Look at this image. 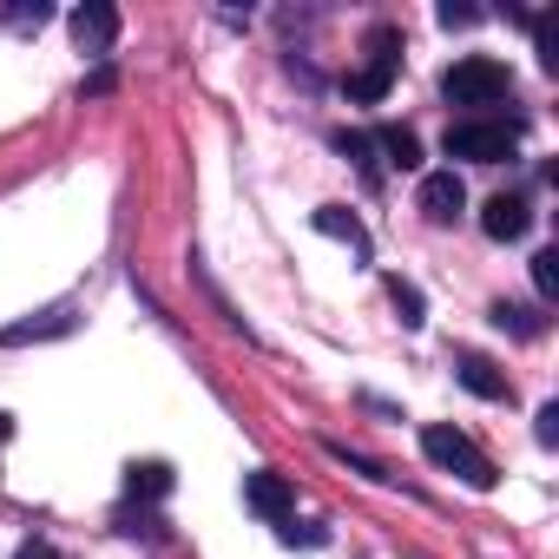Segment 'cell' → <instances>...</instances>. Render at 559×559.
Returning <instances> with one entry per match:
<instances>
[{
    "mask_svg": "<svg viewBox=\"0 0 559 559\" xmlns=\"http://www.w3.org/2000/svg\"><path fill=\"white\" fill-rule=\"evenodd\" d=\"M513 93V73L500 67V60H487V53H467V60H454L448 73H441V99L448 106H500Z\"/></svg>",
    "mask_w": 559,
    "mask_h": 559,
    "instance_id": "1",
    "label": "cell"
},
{
    "mask_svg": "<svg viewBox=\"0 0 559 559\" xmlns=\"http://www.w3.org/2000/svg\"><path fill=\"white\" fill-rule=\"evenodd\" d=\"M421 454H428L435 467L461 474V480H467V487H480V493L500 480V474H493V461H487V454H480L461 428H448V421H428V428H421Z\"/></svg>",
    "mask_w": 559,
    "mask_h": 559,
    "instance_id": "2",
    "label": "cell"
},
{
    "mask_svg": "<svg viewBox=\"0 0 559 559\" xmlns=\"http://www.w3.org/2000/svg\"><path fill=\"white\" fill-rule=\"evenodd\" d=\"M520 119H461V126H448V158H467V165H500V158H513V145H520Z\"/></svg>",
    "mask_w": 559,
    "mask_h": 559,
    "instance_id": "3",
    "label": "cell"
},
{
    "mask_svg": "<svg viewBox=\"0 0 559 559\" xmlns=\"http://www.w3.org/2000/svg\"><path fill=\"white\" fill-rule=\"evenodd\" d=\"M395 73H402V34H395V27H376V34H369V60H362V73H349V99H356V106L389 99Z\"/></svg>",
    "mask_w": 559,
    "mask_h": 559,
    "instance_id": "4",
    "label": "cell"
},
{
    "mask_svg": "<svg viewBox=\"0 0 559 559\" xmlns=\"http://www.w3.org/2000/svg\"><path fill=\"white\" fill-rule=\"evenodd\" d=\"M243 500H250V513H263V520H290V507H297V487H290L284 474L257 467V474H243Z\"/></svg>",
    "mask_w": 559,
    "mask_h": 559,
    "instance_id": "5",
    "label": "cell"
},
{
    "mask_svg": "<svg viewBox=\"0 0 559 559\" xmlns=\"http://www.w3.org/2000/svg\"><path fill=\"white\" fill-rule=\"evenodd\" d=\"M461 211H467V185L454 171H428L421 178V217L428 224H454Z\"/></svg>",
    "mask_w": 559,
    "mask_h": 559,
    "instance_id": "6",
    "label": "cell"
},
{
    "mask_svg": "<svg viewBox=\"0 0 559 559\" xmlns=\"http://www.w3.org/2000/svg\"><path fill=\"white\" fill-rule=\"evenodd\" d=\"M480 230L493 237V243H520L526 230H533V211H526V198H487V211H480Z\"/></svg>",
    "mask_w": 559,
    "mask_h": 559,
    "instance_id": "7",
    "label": "cell"
},
{
    "mask_svg": "<svg viewBox=\"0 0 559 559\" xmlns=\"http://www.w3.org/2000/svg\"><path fill=\"white\" fill-rule=\"evenodd\" d=\"M73 40H80L86 53H112V40H119V8H106V0H86V8L73 14Z\"/></svg>",
    "mask_w": 559,
    "mask_h": 559,
    "instance_id": "8",
    "label": "cell"
},
{
    "mask_svg": "<svg viewBox=\"0 0 559 559\" xmlns=\"http://www.w3.org/2000/svg\"><path fill=\"white\" fill-rule=\"evenodd\" d=\"M454 376H461V389H467V395H480V402H507V395H513V389H507V376H500L487 356H461V362H454Z\"/></svg>",
    "mask_w": 559,
    "mask_h": 559,
    "instance_id": "9",
    "label": "cell"
},
{
    "mask_svg": "<svg viewBox=\"0 0 559 559\" xmlns=\"http://www.w3.org/2000/svg\"><path fill=\"white\" fill-rule=\"evenodd\" d=\"M73 330V310H47L34 323H14V330H0V349H21V343H47V336H67Z\"/></svg>",
    "mask_w": 559,
    "mask_h": 559,
    "instance_id": "10",
    "label": "cell"
},
{
    "mask_svg": "<svg viewBox=\"0 0 559 559\" xmlns=\"http://www.w3.org/2000/svg\"><path fill=\"white\" fill-rule=\"evenodd\" d=\"M376 152H382L395 171H415V165H421V139H415L408 126H382V132H376Z\"/></svg>",
    "mask_w": 559,
    "mask_h": 559,
    "instance_id": "11",
    "label": "cell"
},
{
    "mask_svg": "<svg viewBox=\"0 0 559 559\" xmlns=\"http://www.w3.org/2000/svg\"><path fill=\"white\" fill-rule=\"evenodd\" d=\"M310 224H317V230H323V237H343V243H349V250H356V257H369V230H362V224H356V217H349V211H343V204H323V211H317V217H310Z\"/></svg>",
    "mask_w": 559,
    "mask_h": 559,
    "instance_id": "12",
    "label": "cell"
},
{
    "mask_svg": "<svg viewBox=\"0 0 559 559\" xmlns=\"http://www.w3.org/2000/svg\"><path fill=\"white\" fill-rule=\"evenodd\" d=\"M126 493L132 500H165L171 493V467L165 461H132L126 467Z\"/></svg>",
    "mask_w": 559,
    "mask_h": 559,
    "instance_id": "13",
    "label": "cell"
},
{
    "mask_svg": "<svg viewBox=\"0 0 559 559\" xmlns=\"http://www.w3.org/2000/svg\"><path fill=\"white\" fill-rule=\"evenodd\" d=\"M336 152L362 165V178H376V139L369 132H336Z\"/></svg>",
    "mask_w": 559,
    "mask_h": 559,
    "instance_id": "14",
    "label": "cell"
},
{
    "mask_svg": "<svg viewBox=\"0 0 559 559\" xmlns=\"http://www.w3.org/2000/svg\"><path fill=\"white\" fill-rule=\"evenodd\" d=\"M493 330H513V336H539V317L533 310H520V304H493Z\"/></svg>",
    "mask_w": 559,
    "mask_h": 559,
    "instance_id": "15",
    "label": "cell"
},
{
    "mask_svg": "<svg viewBox=\"0 0 559 559\" xmlns=\"http://www.w3.org/2000/svg\"><path fill=\"white\" fill-rule=\"evenodd\" d=\"M389 297H395V310H402V323H408V330H421V323H428V317H421V290H415V284H402V276H395Z\"/></svg>",
    "mask_w": 559,
    "mask_h": 559,
    "instance_id": "16",
    "label": "cell"
},
{
    "mask_svg": "<svg viewBox=\"0 0 559 559\" xmlns=\"http://www.w3.org/2000/svg\"><path fill=\"white\" fill-rule=\"evenodd\" d=\"M533 284H539V297H559V250L533 257Z\"/></svg>",
    "mask_w": 559,
    "mask_h": 559,
    "instance_id": "17",
    "label": "cell"
},
{
    "mask_svg": "<svg viewBox=\"0 0 559 559\" xmlns=\"http://www.w3.org/2000/svg\"><path fill=\"white\" fill-rule=\"evenodd\" d=\"M533 40H539V60H546V67H559V34H552V14H539V21H533Z\"/></svg>",
    "mask_w": 559,
    "mask_h": 559,
    "instance_id": "18",
    "label": "cell"
},
{
    "mask_svg": "<svg viewBox=\"0 0 559 559\" xmlns=\"http://www.w3.org/2000/svg\"><path fill=\"white\" fill-rule=\"evenodd\" d=\"M480 8H454V0H441V27H474Z\"/></svg>",
    "mask_w": 559,
    "mask_h": 559,
    "instance_id": "19",
    "label": "cell"
},
{
    "mask_svg": "<svg viewBox=\"0 0 559 559\" xmlns=\"http://www.w3.org/2000/svg\"><path fill=\"white\" fill-rule=\"evenodd\" d=\"M539 441H546V448H552V441H559V408H552V402H546V408H539Z\"/></svg>",
    "mask_w": 559,
    "mask_h": 559,
    "instance_id": "20",
    "label": "cell"
},
{
    "mask_svg": "<svg viewBox=\"0 0 559 559\" xmlns=\"http://www.w3.org/2000/svg\"><path fill=\"white\" fill-rule=\"evenodd\" d=\"M112 86H119V80H112V67H99V73L86 80V93H93V99H99V93H112Z\"/></svg>",
    "mask_w": 559,
    "mask_h": 559,
    "instance_id": "21",
    "label": "cell"
},
{
    "mask_svg": "<svg viewBox=\"0 0 559 559\" xmlns=\"http://www.w3.org/2000/svg\"><path fill=\"white\" fill-rule=\"evenodd\" d=\"M14 559H60V552H53V546H21Z\"/></svg>",
    "mask_w": 559,
    "mask_h": 559,
    "instance_id": "22",
    "label": "cell"
},
{
    "mask_svg": "<svg viewBox=\"0 0 559 559\" xmlns=\"http://www.w3.org/2000/svg\"><path fill=\"white\" fill-rule=\"evenodd\" d=\"M8 435H14V421H8V415H0V441H8Z\"/></svg>",
    "mask_w": 559,
    "mask_h": 559,
    "instance_id": "23",
    "label": "cell"
}]
</instances>
